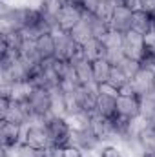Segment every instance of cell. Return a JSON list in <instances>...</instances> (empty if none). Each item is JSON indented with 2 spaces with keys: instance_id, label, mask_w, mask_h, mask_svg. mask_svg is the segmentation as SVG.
I'll return each instance as SVG.
<instances>
[{
  "instance_id": "cell-33",
  "label": "cell",
  "mask_w": 155,
  "mask_h": 157,
  "mask_svg": "<svg viewBox=\"0 0 155 157\" xmlns=\"http://www.w3.org/2000/svg\"><path fill=\"white\" fill-rule=\"evenodd\" d=\"M99 4H104V2H115V0H97Z\"/></svg>"
},
{
  "instance_id": "cell-7",
  "label": "cell",
  "mask_w": 155,
  "mask_h": 157,
  "mask_svg": "<svg viewBox=\"0 0 155 157\" xmlns=\"http://www.w3.org/2000/svg\"><path fill=\"white\" fill-rule=\"evenodd\" d=\"M131 86L135 90L137 95L146 97V95H153L155 93V71L150 68H142L135 73V77L131 78Z\"/></svg>"
},
{
  "instance_id": "cell-11",
  "label": "cell",
  "mask_w": 155,
  "mask_h": 157,
  "mask_svg": "<svg viewBox=\"0 0 155 157\" xmlns=\"http://www.w3.org/2000/svg\"><path fill=\"white\" fill-rule=\"evenodd\" d=\"M99 143H100V139L91 128H88V130H73L71 132V144L80 148L82 152H93L99 146Z\"/></svg>"
},
{
  "instance_id": "cell-5",
  "label": "cell",
  "mask_w": 155,
  "mask_h": 157,
  "mask_svg": "<svg viewBox=\"0 0 155 157\" xmlns=\"http://www.w3.org/2000/svg\"><path fill=\"white\" fill-rule=\"evenodd\" d=\"M75 99H77L78 110L84 113H97V84H89V86H78V90L75 91Z\"/></svg>"
},
{
  "instance_id": "cell-20",
  "label": "cell",
  "mask_w": 155,
  "mask_h": 157,
  "mask_svg": "<svg viewBox=\"0 0 155 157\" xmlns=\"http://www.w3.org/2000/svg\"><path fill=\"white\" fill-rule=\"evenodd\" d=\"M84 18H88V22H89V26H91V31H93V37L99 39V40L112 29L110 22L104 20V18H100L99 15H84Z\"/></svg>"
},
{
  "instance_id": "cell-25",
  "label": "cell",
  "mask_w": 155,
  "mask_h": 157,
  "mask_svg": "<svg viewBox=\"0 0 155 157\" xmlns=\"http://www.w3.org/2000/svg\"><path fill=\"white\" fill-rule=\"evenodd\" d=\"M97 93H102V95H108V97H115V99L120 97L119 88L113 86L110 80H108V82H102V84H97Z\"/></svg>"
},
{
  "instance_id": "cell-18",
  "label": "cell",
  "mask_w": 155,
  "mask_h": 157,
  "mask_svg": "<svg viewBox=\"0 0 155 157\" xmlns=\"http://www.w3.org/2000/svg\"><path fill=\"white\" fill-rule=\"evenodd\" d=\"M97 113L102 115V117H106V119H113L117 115V99L115 97H108V95L99 93V99H97Z\"/></svg>"
},
{
  "instance_id": "cell-17",
  "label": "cell",
  "mask_w": 155,
  "mask_h": 157,
  "mask_svg": "<svg viewBox=\"0 0 155 157\" xmlns=\"http://www.w3.org/2000/svg\"><path fill=\"white\" fill-rule=\"evenodd\" d=\"M70 35H71V39L75 40L78 46H84V44H88L91 39H95V37H93V31H91V26H89V22H88V18H82L77 26L70 31Z\"/></svg>"
},
{
  "instance_id": "cell-4",
  "label": "cell",
  "mask_w": 155,
  "mask_h": 157,
  "mask_svg": "<svg viewBox=\"0 0 155 157\" xmlns=\"http://www.w3.org/2000/svg\"><path fill=\"white\" fill-rule=\"evenodd\" d=\"M33 117L28 102H17V101H11V104L0 112V119L2 121H7V122H13V124H18V126H26V122H29Z\"/></svg>"
},
{
  "instance_id": "cell-8",
  "label": "cell",
  "mask_w": 155,
  "mask_h": 157,
  "mask_svg": "<svg viewBox=\"0 0 155 157\" xmlns=\"http://www.w3.org/2000/svg\"><path fill=\"white\" fill-rule=\"evenodd\" d=\"M141 102L142 97L141 95H120L117 99V115L126 121L139 117L141 115Z\"/></svg>"
},
{
  "instance_id": "cell-32",
  "label": "cell",
  "mask_w": 155,
  "mask_h": 157,
  "mask_svg": "<svg viewBox=\"0 0 155 157\" xmlns=\"http://www.w3.org/2000/svg\"><path fill=\"white\" fill-rule=\"evenodd\" d=\"M142 157H155V148H150V150H144Z\"/></svg>"
},
{
  "instance_id": "cell-26",
  "label": "cell",
  "mask_w": 155,
  "mask_h": 157,
  "mask_svg": "<svg viewBox=\"0 0 155 157\" xmlns=\"http://www.w3.org/2000/svg\"><path fill=\"white\" fill-rule=\"evenodd\" d=\"M110 82H112L113 86H117V88H119V91H120V88H122L124 84H128V82H130V78L126 77V75H124L117 66H113L112 75H110Z\"/></svg>"
},
{
  "instance_id": "cell-29",
  "label": "cell",
  "mask_w": 155,
  "mask_h": 157,
  "mask_svg": "<svg viewBox=\"0 0 155 157\" xmlns=\"http://www.w3.org/2000/svg\"><path fill=\"white\" fill-rule=\"evenodd\" d=\"M62 157H84V152L80 148H77V146L70 144V146L62 148Z\"/></svg>"
},
{
  "instance_id": "cell-9",
  "label": "cell",
  "mask_w": 155,
  "mask_h": 157,
  "mask_svg": "<svg viewBox=\"0 0 155 157\" xmlns=\"http://www.w3.org/2000/svg\"><path fill=\"white\" fill-rule=\"evenodd\" d=\"M82 18H84V13L80 7L73 6V4H64L59 17H57V26H59V29L70 33Z\"/></svg>"
},
{
  "instance_id": "cell-3",
  "label": "cell",
  "mask_w": 155,
  "mask_h": 157,
  "mask_svg": "<svg viewBox=\"0 0 155 157\" xmlns=\"http://www.w3.org/2000/svg\"><path fill=\"white\" fill-rule=\"evenodd\" d=\"M24 126L2 121L0 124V139H2V148L4 150H17L24 143Z\"/></svg>"
},
{
  "instance_id": "cell-30",
  "label": "cell",
  "mask_w": 155,
  "mask_h": 157,
  "mask_svg": "<svg viewBox=\"0 0 155 157\" xmlns=\"http://www.w3.org/2000/svg\"><path fill=\"white\" fill-rule=\"evenodd\" d=\"M100 157H122V154L117 150L115 146H106V148H102Z\"/></svg>"
},
{
  "instance_id": "cell-23",
  "label": "cell",
  "mask_w": 155,
  "mask_h": 157,
  "mask_svg": "<svg viewBox=\"0 0 155 157\" xmlns=\"http://www.w3.org/2000/svg\"><path fill=\"white\" fill-rule=\"evenodd\" d=\"M117 68H119V70H120V71H122L126 77L131 80V78L135 77V73L141 70V62H139V60H133V59H128V57H126V59H124V60H122V62H120Z\"/></svg>"
},
{
  "instance_id": "cell-22",
  "label": "cell",
  "mask_w": 155,
  "mask_h": 157,
  "mask_svg": "<svg viewBox=\"0 0 155 157\" xmlns=\"http://www.w3.org/2000/svg\"><path fill=\"white\" fill-rule=\"evenodd\" d=\"M102 44L106 49H113V48H122V40H124V33H119L115 29H110L104 37H102Z\"/></svg>"
},
{
  "instance_id": "cell-19",
  "label": "cell",
  "mask_w": 155,
  "mask_h": 157,
  "mask_svg": "<svg viewBox=\"0 0 155 157\" xmlns=\"http://www.w3.org/2000/svg\"><path fill=\"white\" fill-rule=\"evenodd\" d=\"M91 66H93V80H95V84H102V82L110 80L113 66L106 59H99V60L91 62Z\"/></svg>"
},
{
  "instance_id": "cell-14",
  "label": "cell",
  "mask_w": 155,
  "mask_h": 157,
  "mask_svg": "<svg viewBox=\"0 0 155 157\" xmlns=\"http://www.w3.org/2000/svg\"><path fill=\"white\" fill-rule=\"evenodd\" d=\"M73 70H75V75H77L78 82L82 86H89V84H95L93 80V66L89 60H86L84 57H78L73 60Z\"/></svg>"
},
{
  "instance_id": "cell-10",
  "label": "cell",
  "mask_w": 155,
  "mask_h": 157,
  "mask_svg": "<svg viewBox=\"0 0 155 157\" xmlns=\"http://www.w3.org/2000/svg\"><path fill=\"white\" fill-rule=\"evenodd\" d=\"M144 35H139L135 31H128L124 33V40H122V49H124V55L128 59H133V60H139L142 59L144 55Z\"/></svg>"
},
{
  "instance_id": "cell-27",
  "label": "cell",
  "mask_w": 155,
  "mask_h": 157,
  "mask_svg": "<svg viewBox=\"0 0 155 157\" xmlns=\"http://www.w3.org/2000/svg\"><path fill=\"white\" fill-rule=\"evenodd\" d=\"M144 55L142 57H155V31L152 29L150 33H146L144 37Z\"/></svg>"
},
{
  "instance_id": "cell-6",
  "label": "cell",
  "mask_w": 155,
  "mask_h": 157,
  "mask_svg": "<svg viewBox=\"0 0 155 157\" xmlns=\"http://www.w3.org/2000/svg\"><path fill=\"white\" fill-rule=\"evenodd\" d=\"M22 144H28L31 148H37V150H46L51 144L46 126L44 124H29L24 130V143Z\"/></svg>"
},
{
  "instance_id": "cell-2",
  "label": "cell",
  "mask_w": 155,
  "mask_h": 157,
  "mask_svg": "<svg viewBox=\"0 0 155 157\" xmlns=\"http://www.w3.org/2000/svg\"><path fill=\"white\" fill-rule=\"evenodd\" d=\"M26 102H28V106H29L35 119L46 121V119H49L53 115L51 113V91L47 88H33Z\"/></svg>"
},
{
  "instance_id": "cell-12",
  "label": "cell",
  "mask_w": 155,
  "mask_h": 157,
  "mask_svg": "<svg viewBox=\"0 0 155 157\" xmlns=\"http://www.w3.org/2000/svg\"><path fill=\"white\" fill-rule=\"evenodd\" d=\"M131 17H133V11H130L128 7L117 4L113 13H112V18H110V26L112 29H115L119 33H128L131 31Z\"/></svg>"
},
{
  "instance_id": "cell-13",
  "label": "cell",
  "mask_w": 155,
  "mask_h": 157,
  "mask_svg": "<svg viewBox=\"0 0 155 157\" xmlns=\"http://www.w3.org/2000/svg\"><path fill=\"white\" fill-rule=\"evenodd\" d=\"M35 46H37V51H39L42 62H47V60H53L57 57V46H55V37L53 33H46L35 40Z\"/></svg>"
},
{
  "instance_id": "cell-31",
  "label": "cell",
  "mask_w": 155,
  "mask_h": 157,
  "mask_svg": "<svg viewBox=\"0 0 155 157\" xmlns=\"http://www.w3.org/2000/svg\"><path fill=\"white\" fill-rule=\"evenodd\" d=\"M142 11H146L155 18V0H142Z\"/></svg>"
},
{
  "instance_id": "cell-1",
  "label": "cell",
  "mask_w": 155,
  "mask_h": 157,
  "mask_svg": "<svg viewBox=\"0 0 155 157\" xmlns=\"http://www.w3.org/2000/svg\"><path fill=\"white\" fill-rule=\"evenodd\" d=\"M44 126L47 130L49 141L55 146L66 148L71 144V124L68 122L66 117H59V115H51L49 119L44 121Z\"/></svg>"
},
{
  "instance_id": "cell-21",
  "label": "cell",
  "mask_w": 155,
  "mask_h": 157,
  "mask_svg": "<svg viewBox=\"0 0 155 157\" xmlns=\"http://www.w3.org/2000/svg\"><path fill=\"white\" fill-rule=\"evenodd\" d=\"M141 115L150 121L155 122V93L153 95H146L142 97V102H141Z\"/></svg>"
},
{
  "instance_id": "cell-16",
  "label": "cell",
  "mask_w": 155,
  "mask_h": 157,
  "mask_svg": "<svg viewBox=\"0 0 155 157\" xmlns=\"http://www.w3.org/2000/svg\"><path fill=\"white\" fill-rule=\"evenodd\" d=\"M80 49H82V57L86 60H89V62H95V60L106 57V48H104L102 40L99 39H91L88 44L80 46Z\"/></svg>"
},
{
  "instance_id": "cell-24",
  "label": "cell",
  "mask_w": 155,
  "mask_h": 157,
  "mask_svg": "<svg viewBox=\"0 0 155 157\" xmlns=\"http://www.w3.org/2000/svg\"><path fill=\"white\" fill-rule=\"evenodd\" d=\"M112 66H119L124 59H126V55H124V49L122 48H113V49H106V57H104Z\"/></svg>"
},
{
  "instance_id": "cell-28",
  "label": "cell",
  "mask_w": 155,
  "mask_h": 157,
  "mask_svg": "<svg viewBox=\"0 0 155 157\" xmlns=\"http://www.w3.org/2000/svg\"><path fill=\"white\" fill-rule=\"evenodd\" d=\"M17 157H44V150L31 148L28 144H20L17 148Z\"/></svg>"
},
{
  "instance_id": "cell-34",
  "label": "cell",
  "mask_w": 155,
  "mask_h": 157,
  "mask_svg": "<svg viewBox=\"0 0 155 157\" xmlns=\"http://www.w3.org/2000/svg\"><path fill=\"white\" fill-rule=\"evenodd\" d=\"M152 29H153V31H155V18H153V28H152Z\"/></svg>"
},
{
  "instance_id": "cell-15",
  "label": "cell",
  "mask_w": 155,
  "mask_h": 157,
  "mask_svg": "<svg viewBox=\"0 0 155 157\" xmlns=\"http://www.w3.org/2000/svg\"><path fill=\"white\" fill-rule=\"evenodd\" d=\"M153 28V17L148 15L146 11H135L131 17V31L139 33V35H146L150 33Z\"/></svg>"
}]
</instances>
